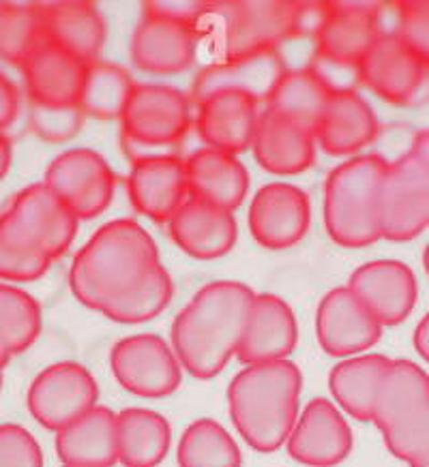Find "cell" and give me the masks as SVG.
Here are the masks:
<instances>
[{"mask_svg":"<svg viewBox=\"0 0 429 467\" xmlns=\"http://www.w3.org/2000/svg\"><path fill=\"white\" fill-rule=\"evenodd\" d=\"M298 341L292 306L275 294H256L238 343L236 358L247 365L286 360Z\"/></svg>","mask_w":429,"mask_h":467,"instance_id":"44dd1931","label":"cell"},{"mask_svg":"<svg viewBox=\"0 0 429 467\" xmlns=\"http://www.w3.org/2000/svg\"><path fill=\"white\" fill-rule=\"evenodd\" d=\"M54 446L63 465L114 467L119 463L116 414L106 405H95L71 425L60 429Z\"/></svg>","mask_w":429,"mask_h":467,"instance_id":"f1b7e54d","label":"cell"},{"mask_svg":"<svg viewBox=\"0 0 429 467\" xmlns=\"http://www.w3.org/2000/svg\"><path fill=\"white\" fill-rule=\"evenodd\" d=\"M0 389H3V368H0Z\"/></svg>","mask_w":429,"mask_h":467,"instance_id":"f5cc1de1","label":"cell"},{"mask_svg":"<svg viewBox=\"0 0 429 467\" xmlns=\"http://www.w3.org/2000/svg\"><path fill=\"white\" fill-rule=\"evenodd\" d=\"M311 5L294 0H232L211 3L208 16L219 22V41L225 58L279 50L308 24Z\"/></svg>","mask_w":429,"mask_h":467,"instance_id":"5b68a950","label":"cell"},{"mask_svg":"<svg viewBox=\"0 0 429 467\" xmlns=\"http://www.w3.org/2000/svg\"><path fill=\"white\" fill-rule=\"evenodd\" d=\"M397 33L429 63V0L397 3Z\"/></svg>","mask_w":429,"mask_h":467,"instance_id":"7bdbcfd3","label":"cell"},{"mask_svg":"<svg viewBox=\"0 0 429 467\" xmlns=\"http://www.w3.org/2000/svg\"><path fill=\"white\" fill-rule=\"evenodd\" d=\"M176 459L181 467H241L243 463L236 440L213 418L194 420L183 431Z\"/></svg>","mask_w":429,"mask_h":467,"instance_id":"e575fe53","label":"cell"},{"mask_svg":"<svg viewBox=\"0 0 429 467\" xmlns=\"http://www.w3.org/2000/svg\"><path fill=\"white\" fill-rule=\"evenodd\" d=\"M389 163L365 152L330 171L324 182V227L333 243L361 249L380 241L378 195Z\"/></svg>","mask_w":429,"mask_h":467,"instance_id":"277c9868","label":"cell"},{"mask_svg":"<svg viewBox=\"0 0 429 467\" xmlns=\"http://www.w3.org/2000/svg\"><path fill=\"white\" fill-rule=\"evenodd\" d=\"M174 296V284L163 264L152 270L133 290L122 294L101 309V316L116 324H144L157 317Z\"/></svg>","mask_w":429,"mask_h":467,"instance_id":"8d00e7d4","label":"cell"},{"mask_svg":"<svg viewBox=\"0 0 429 467\" xmlns=\"http://www.w3.org/2000/svg\"><path fill=\"white\" fill-rule=\"evenodd\" d=\"M380 238L406 243L429 227V171L406 152L389 163L378 195Z\"/></svg>","mask_w":429,"mask_h":467,"instance_id":"ba28073f","label":"cell"},{"mask_svg":"<svg viewBox=\"0 0 429 467\" xmlns=\"http://www.w3.org/2000/svg\"><path fill=\"white\" fill-rule=\"evenodd\" d=\"M170 238L194 260H217L236 244L235 213L187 198L168 221Z\"/></svg>","mask_w":429,"mask_h":467,"instance_id":"cb8c5ba5","label":"cell"},{"mask_svg":"<svg viewBox=\"0 0 429 467\" xmlns=\"http://www.w3.org/2000/svg\"><path fill=\"white\" fill-rule=\"evenodd\" d=\"M57 192L79 221L99 217L112 204L116 174L106 157L93 149H71L60 152L47 165L46 181Z\"/></svg>","mask_w":429,"mask_h":467,"instance_id":"4fadbf2b","label":"cell"},{"mask_svg":"<svg viewBox=\"0 0 429 467\" xmlns=\"http://www.w3.org/2000/svg\"><path fill=\"white\" fill-rule=\"evenodd\" d=\"M425 403H429L427 373L413 360H391L378 386L371 422L384 433Z\"/></svg>","mask_w":429,"mask_h":467,"instance_id":"d6a6232c","label":"cell"},{"mask_svg":"<svg viewBox=\"0 0 429 467\" xmlns=\"http://www.w3.org/2000/svg\"><path fill=\"white\" fill-rule=\"evenodd\" d=\"M333 90L335 86L314 65L286 69L267 97L265 109L314 133Z\"/></svg>","mask_w":429,"mask_h":467,"instance_id":"f546056e","label":"cell"},{"mask_svg":"<svg viewBox=\"0 0 429 467\" xmlns=\"http://www.w3.org/2000/svg\"><path fill=\"white\" fill-rule=\"evenodd\" d=\"M0 467H43V451L28 429L0 425Z\"/></svg>","mask_w":429,"mask_h":467,"instance_id":"b9f144b4","label":"cell"},{"mask_svg":"<svg viewBox=\"0 0 429 467\" xmlns=\"http://www.w3.org/2000/svg\"><path fill=\"white\" fill-rule=\"evenodd\" d=\"M159 249L133 219L101 225L78 251L69 268V287L78 303L101 313L106 305L138 287L159 266Z\"/></svg>","mask_w":429,"mask_h":467,"instance_id":"7a4b0ae2","label":"cell"},{"mask_svg":"<svg viewBox=\"0 0 429 467\" xmlns=\"http://www.w3.org/2000/svg\"><path fill=\"white\" fill-rule=\"evenodd\" d=\"M247 219L257 244L281 251L303 241L309 230L311 204L308 193L297 184L271 182L256 192Z\"/></svg>","mask_w":429,"mask_h":467,"instance_id":"9a60e30c","label":"cell"},{"mask_svg":"<svg viewBox=\"0 0 429 467\" xmlns=\"http://www.w3.org/2000/svg\"><path fill=\"white\" fill-rule=\"evenodd\" d=\"M260 101L243 90H214L195 101L194 127L206 149L238 155L251 149Z\"/></svg>","mask_w":429,"mask_h":467,"instance_id":"ac0fdd59","label":"cell"},{"mask_svg":"<svg viewBox=\"0 0 429 467\" xmlns=\"http://www.w3.org/2000/svg\"><path fill=\"white\" fill-rule=\"evenodd\" d=\"M86 116L79 106L71 108H43L28 103V125L43 142L60 144L69 142L82 131Z\"/></svg>","mask_w":429,"mask_h":467,"instance_id":"ab89813d","label":"cell"},{"mask_svg":"<svg viewBox=\"0 0 429 467\" xmlns=\"http://www.w3.org/2000/svg\"><path fill=\"white\" fill-rule=\"evenodd\" d=\"M254 296L241 281H213L174 317L170 346L189 376L213 379L236 356Z\"/></svg>","mask_w":429,"mask_h":467,"instance_id":"6da1fadb","label":"cell"},{"mask_svg":"<svg viewBox=\"0 0 429 467\" xmlns=\"http://www.w3.org/2000/svg\"><path fill=\"white\" fill-rule=\"evenodd\" d=\"M119 463L125 467H157L172 444L168 418L146 408H127L116 414Z\"/></svg>","mask_w":429,"mask_h":467,"instance_id":"1f68e13d","label":"cell"},{"mask_svg":"<svg viewBox=\"0 0 429 467\" xmlns=\"http://www.w3.org/2000/svg\"><path fill=\"white\" fill-rule=\"evenodd\" d=\"M423 266H425V273L429 276V244L425 247V251H423Z\"/></svg>","mask_w":429,"mask_h":467,"instance_id":"f907efd6","label":"cell"},{"mask_svg":"<svg viewBox=\"0 0 429 467\" xmlns=\"http://www.w3.org/2000/svg\"><path fill=\"white\" fill-rule=\"evenodd\" d=\"M316 337L335 358L365 354L382 337V326L348 285L324 294L316 311Z\"/></svg>","mask_w":429,"mask_h":467,"instance_id":"2e32d148","label":"cell"},{"mask_svg":"<svg viewBox=\"0 0 429 467\" xmlns=\"http://www.w3.org/2000/svg\"><path fill=\"white\" fill-rule=\"evenodd\" d=\"M251 150L257 165L268 174L294 176L314 165L316 140L308 129L262 109Z\"/></svg>","mask_w":429,"mask_h":467,"instance_id":"484cf974","label":"cell"},{"mask_svg":"<svg viewBox=\"0 0 429 467\" xmlns=\"http://www.w3.org/2000/svg\"><path fill=\"white\" fill-rule=\"evenodd\" d=\"M41 305L26 290L0 281V337L11 354H22L39 339Z\"/></svg>","mask_w":429,"mask_h":467,"instance_id":"f35d334b","label":"cell"},{"mask_svg":"<svg viewBox=\"0 0 429 467\" xmlns=\"http://www.w3.org/2000/svg\"><path fill=\"white\" fill-rule=\"evenodd\" d=\"M43 41L39 3H0V60L22 67Z\"/></svg>","mask_w":429,"mask_h":467,"instance_id":"74e56055","label":"cell"},{"mask_svg":"<svg viewBox=\"0 0 429 467\" xmlns=\"http://www.w3.org/2000/svg\"><path fill=\"white\" fill-rule=\"evenodd\" d=\"M133 88L136 82L127 69L106 60H97L86 69L79 109L86 119L120 120Z\"/></svg>","mask_w":429,"mask_h":467,"instance_id":"836d02e7","label":"cell"},{"mask_svg":"<svg viewBox=\"0 0 429 467\" xmlns=\"http://www.w3.org/2000/svg\"><path fill=\"white\" fill-rule=\"evenodd\" d=\"M5 211L52 260L65 255L78 236L79 219L76 213L46 182H33L24 187L11 198Z\"/></svg>","mask_w":429,"mask_h":467,"instance_id":"e0dca14e","label":"cell"},{"mask_svg":"<svg viewBox=\"0 0 429 467\" xmlns=\"http://www.w3.org/2000/svg\"><path fill=\"white\" fill-rule=\"evenodd\" d=\"M194 125L192 99L168 84H136L120 116V142L129 159L174 152Z\"/></svg>","mask_w":429,"mask_h":467,"instance_id":"8992f818","label":"cell"},{"mask_svg":"<svg viewBox=\"0 0 429 467\" xmlns=\"http://www.w3.org/2000/svg\"><path fill=\"white\" fill-rule=\"evenodd\" d=\"M376 112L357 90L335 88L318 122L314 140L330 157H357L378 138Z\"/></svg>","mask_w":429,"mask_h":467,"instance_id":"603a6c76","label":"cell"},{"mask_svg":"<svg viewBox=\"0 0 429 467\" xmlns=\"http://www.w3.org/2000/svg\"><path fill=\"white\" fill-rule=\"evenodd\" d=\"M389 365L391 358L384 354H359L337 362L329 373V390L337 408L354 420L371 422L378 386Z\"/></svg>","mask_w":429,"mask_h":467,"instance_id":"4dcf8cb0","label":"cell"},{"mask_svg":"<svg viewBox=\"0 0 429 467\" xmlns=\"http://www.w3.org/2000/svg\"><path fill=\"white\" fill-rule=\"evenodd\" d=\"M382 33L376 3H320L314 26L316 58L359 69Z\"/></svg>","mask_w":429,"mask_h":467,"instance_id":"9c48e42d","label":"cell"},{"mask_svg":"<svg viewBox=\"0 0 429 467\" xmlns=\"http://www.w3.org/2000/svg\"><path fill=\"white\" fill-rule=\"evenodd\" d=\"M20 112V92L17 86L0 71V131L9 129Z\"/></svg>","mask_w":429,"mask_h":467,"instance_id":"ee69618b","label":"cell"},{"mask_svg":"<svg viewBox=\"0 0 429 467\" xmlns=\"http://www.w3.org/2000/svg\"><path fill=\"white\" fill-rule=\"evenodd\" d=\"M20 69L28 103L43 108L79 106L89 65L73 54L43 41Z\"/></svg>","mask_w":429,"mask_h":467,"instance_id":"7402d4cb","label":"cell"},{"mask_svg":"<svg viewBox=\"0 0 429 467\" xmlns=\"http://www.w3.org/2000/svg\"><path fill=\"white\" fill-rule=\"evenodd\" d=\"M408 152L423 165V168L429 171V129H425V131H419L414 135L413 149H410Z\"/></svg>","mask_w":429,"mask_h":467,"instance_id":"bcb514c9","label":"cell"},{"mask_svg":"<svg viewBox=\"0 0 429 467\" xmlns=\"http://www.w3.org/2000/svg\"><path fill=\"white\" fill-rule=\"evenodd\" d=\"M110 368L122 389L142 399L170 397L183 382V367L163 337L142 333L120 339L110 352Z\"/></svg>","mask_w":429,"mask_h":467,"instance_id":"30bf717a","label":"cell"},{"mask_svg":"<svg viewBox=\"0 0 429 467\" xmlns=\"http://www.w3.org/2000/svg\"><path fill=\"white\" fill-rule=\"evenodd\" d=\"M348 287L354 292L380 326L402 324L413 313L419 285L408 264L400 260H373L354 270Z\"/></svg>","mask_w":429,"mask_h":467,"instance_id":"ffe728a7","label":"cell"},{"mask_svg":"<svg viewBox=\"0 0 429 467\" xmlns=\"http://www.w3.org/2000/svg\"><path fill=\"white\" fill-rule=\"evenodd\" d=\"M413 341H414L416 354H419L421 358L429 365V311L425 313V316H423L421 322L416 324Z\"/></svg>","mask_w":429,"mask_h":467,"instance_id":"f6af8a7d","label":"cell"},{"mask_svg":"<svg viewBox=\"0 0 429 467\" xmlns=\"http://www.w3.org/2000/svg\"><path fill=\"white\" fill-rule=\"evenodd\" d=\"M127 195L142 217L155 223H168L189 198L185 159L176 152L131 159Z\"/></svg>","mask_w":429,"mask_h":467,"instance_id":"d6986e66","label":"cell"},{"mask_svg":"<svg viewBox=\"0 0 429 467\" xmlns=\"http://www.w3.org/2000/svg\"><path fill=\"white\" fill-rule=\"evenodd\" d=\"M52 257L30 241L7 211L0 213V281L28 284L41 279L52 266Z\"/></svg>","mask_w":429,"mask_h":467,"instance_id":"d590c367","label":"cell"},{"mask_svg":"<svg viewBox=\"0 0 429 467\" xmlns=\"http://www.w3.org/2000/svg\"><path fill=\"white\" fill-rule=\"evenodd\" d=\"M63 467H93V465H63Z\"/></svg>","mask_w":429,"mask_h":467,"instance_id":"816d5d0a","label":"cell"},{"mask_svg":"<svg viewBox=\"0 0 429 467\" xmlns=\"http://www.w3.org/2000/svg\"><path fill=\"white\" fill-rule=\"evenodd\" d=\"M410 467H429V448H425L421 454H416L413 461H408Z\"/></svg>","mask_w":429,"mask_h":467,"instance_id":"681fc988","label":"cell"},{"mask_svg":"<svg viewBox=\"0 0 429 467\" xmlns=\"http://www.w3.org/2000/svg\"><path fill=\"white\" fill-rule=\"evenodd\" d=\"M354 435L341 410L329 399H311L288 435V454L300 465L335 467L352 452Z\"/></svg>","mask_w":429,"mask_h":467,"instance_id":"5bb4252c","label":"cell"},{"mask_svg":"<svg viewBox=\"0 0 429 467\" xmlns=\"http://www.w3.org/2000/svg\"><path fill=\"white\" fill-rule=\"evenodd\" d=\"M99 384L84 365L73 360L54 362L30 384L26 405L30 416L47 431L58 433L79 416L93 410Z\"/></svg>","mask_w":429,"mask_h":467,"instance_id":"8fae6325","label":"cell"},{"mask_svg":"<svg viewBox=\"0 0 429 467\" xmlns=\"http://www.w3.org/2000/svg\"><path fill=\"white\" fill-rule=\"evenodd\" d=\"M303 373L292 360L260 362L238 371L228 386V410L238 435L257 452L288 441L300 414Z\"/></svg>","mask_w":429,"mask_h":467,"instance_id":"3957f363","label":"cell"},{"mask_svg":"<svg viewBox=\"0 0 429 467\" xmlns=\"http://www.w3.org/2000/svg\"><path fill=\"white\" fill-rule=\"evenodd\" d=\"M359 82L391 106H414L429 97V63L397 33L378 36L357 69Z\"/></svg>","mask_w":429,"mask_h":467,"instance_id":"52a82bcc","label":"cell"},{"mask_svg":"<svg viewBox=\"0 0 429 467\" xmlns=\"http://www.w3.org/2000/svg\"><path fill=\"white\" fill-rule=\"evenodd\" d=\"M11 161H14V144H11L9 135L0 131V181L9 174Z\"/></svg>","mask_w":429,"mask_h":467,"instance_id":"7dc6e473","label":"cell"},{"mask_svg":"<svg viewBox=\"0 0 429 467\" xmlns=\"http://www.w3.org/2000/svg\"><path fill=\"white\" fill-rule=\"evenodd\" d=\"M39 11L43 39L47 43H54L86 65L101 60L106 20L97 5L89 0H60V3H39Z\"/></svg>","mask_w":429,"mask_h":467,"instance_id":"d4e9b609","label":"cell"},{"mask_svg":"<svg viewBox=\"0 0 429 467\" xmlns=\"http://www.w3.org/2000/svg\"><path fill=\"white\" fill-rule=\"evenodd\" d=\"M288 69L279 50L257 52L249 57L222 58L202 69L194 79L192 101H200L202 97L214 90H243L254 95L257 101H267L273 86L277 84L281 73Z\"/></svg>","mask_w":429,"mask_h":467,"instance_id":"83f0119b","label":"cell"},{"mask_svg":"<svg viewBox=\"0 0 429 467\" xmlns=\"http://www.w3.org/2000/svg\"><path fill=\"white\" fill-rule=\"evenodd\" d=\"M200 28L172 17L146 3L131 35V60L138 69L155 76H174L192 69L198 57Z\"/></svg>","mask_w":429,"mask_h":467,"instance_id":"7c38bea8","label":"cell"},{"mask_svg":"<svg viewBox=\"0 0 429 467\" xmlns=\"http://www.w3.org/2000/svg\"><path fill=\"white\" fill-rule=\"evenodd\" d=\"M382 440L386 451L406 463L429 448V403L384 431Z\"/></svg>","mask_w":429,"mask_h":467,"instance_id":"60d3db41","label":"cell"},{"mask_svg":"<svg viewBox=\"0 0 429 467\" xmlns=\"http://www.w3.org/2000/svg\"><path fill=\"white\" fill-rule=\"evenodd\" d=\"M11 358H14V354L9 352L7 343H5L3 337H0V368H3V371H5V367H7L11 362Z\"/></svg>","mask_w":429,"mask_h":467,"instance_id":"c3c4849f","label":"cell"},{"mask_svg":"<svg viewBox=\"0 0 429 467\" xmlns=\"http://www.w3.org/2000/svg\"><path fill=\"white\" fill-rule=\"evenodd\" d=\"M189 198L235 213L249 192V171L230 152L200 149L185 159Z\"/></svg>","mask_w":429,"mask_h":467,"instance_id":"4316f807","label":"cell"}]
</instances>
